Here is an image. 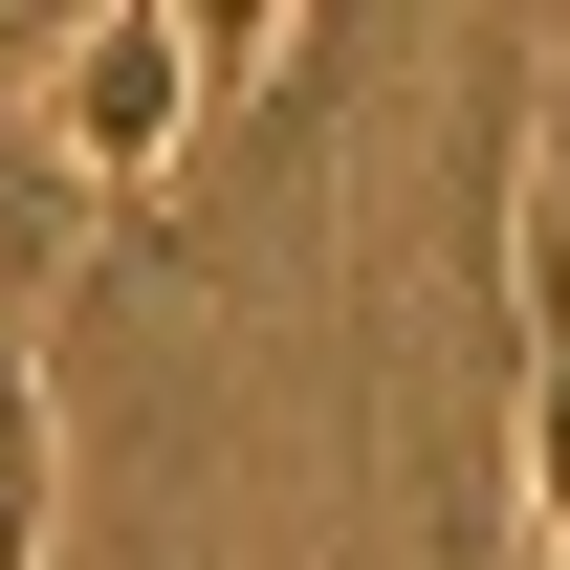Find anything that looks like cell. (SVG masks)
I'll list each match as a JSON object with an SVG mask.
<instances>
[{
	"label": "cell",
	"mask_w": 570,
	"mask_h": 570,
	"mask_svg": "<svg viewBox=\"0 0 570 570\" xmlns=\"http://www.w3.org/2000/svg\"><path fill=\"white\" fill-rule=\"evenodd\" d=\"M45 132H67L88 198H154V176H176V132H198V22H176V0L67 22V45H45Z\"/></svg>",
	"instance_id": "obj_1"
},
{
	"label": "cell",
	"mask_w": 570,
	"mask_h": 570,
	"mask_svg": "<svg viewBox=\"0 0 570 570\" xmlns=\"http://www.w3.org/2000/svg\"><path fill=\"white\" fill-rule=\"evenodd\" d=\"M0 570H45V352L0 307Z\"/></svg>",
	"instance_id": "obj_2"
}]
</instances>
